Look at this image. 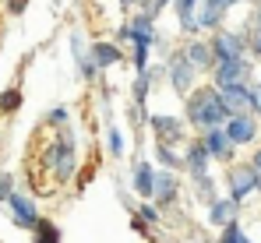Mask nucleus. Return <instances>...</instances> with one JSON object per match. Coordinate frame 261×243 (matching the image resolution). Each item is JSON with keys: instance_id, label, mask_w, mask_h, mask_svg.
Returning <instances> with one entry per match:
<instances>
[{"instance_id": "f257e3e1", "label": "nucleus", "mask_w": 261, "mask_h": 243, "mask_svg": "<svg viewBox=\"0 0 261 243\" xmlns=\"http://www.w3.org/2000/svg\"><path fill=\"white\" fill-rule=\"evenodd\" d=\"M226 120H229V110H226L222 92H219L216 85L194 88V92L187 95V123H191V127H198L201 134L226 127Z\"/></svg>"}, {"instance_id": "f03ea898", "label": "nucleus", "mask_w": 261, "mask_h": 243, "mask_svg": "<svg viewBox=\"0 0 261 243\" xmlns=\"http://www.w3.org/2000/svg\"><path fill=\"white\" fill-rule=\"evenodd\" d=\"M226 187H229V198L233 201H244L247 194L258 191V169L247 162V166H229L226 169Z\"/></svg>"}, {"instance_id": "7ed1b4c3", "label": "nucleus", "mask_w": 261, "mask_h": 243, "mask_svg": "<svg viewBox=\"0 0 261 243\" xmlns=\"http://www.w3.org/2000/svg\"><path fill=\"white\" fill-rule=\"evenodd\" d=\"M247 74H251V64L247 57L244 60H219L212 78H216V88H229V85H247Z\"/></svg>"}, {"instance_id": "20e7f679", "label": "nucleus", "mask_w": 261, "mask_h": 243, "mask_svg": "<svg viewBox=\"0 0 261 243\" xmlns=\"http://www.w3.org/2000/svg\"><path fill=\"white\" fill-rule=\"evenodd\" d=\"M219 92H222V102H226L229 117H251L254 113L251 85H229V88H219Z\"/></svg>"}, {"instance_id": "39448f33", "label": "nucleus", "mask_w": 261, "mask_h": 243, "mask_svg": "<svg viewBox=\"0 0 261 243\" xmlns=\"http://www.w3.org/2000/svg\"><path fill=\"white\" fill-rule=\"evenodd\" d=\"M212 42V53H216V60H244L247 57V42L244 36H237V32H219Z\"/></svg>"}, {"instance_id": "423d86ee", "label": "nucleus", "mask_w": 261, "mask_h": 243, "mask_svg": "<svg viewBox=\"0 0 261 243\" xmlns=\"http://www.w3.org/2000/svg\"><path fill=\"white\" fill-rule=\"evenodd\" d=\"M258 127H261L258 117L251 113V117H229L222 130H226V134H229V141H233V145L240 148V145H251V141L258 138Z\"/></svg>"}, {"instance_id": "0eeeda50", "label": "nucleus", "mask_w": 261, "mask_h": 243, "mask_svg": "<svg viewBox=\"0 0 261 243\" xmlns=\"http://www.w3.org/2000/svg\"><path fill=\"white\" fill-rule=\"evenodd\" d=\"M194 67H191V60L187 57H173L170 60V85H173V92H180L184 99L194 92Z\"/></svg>"}, {"instance_id": "6e6552de", "label": "nucleus", "mask_w": 261, "mask_h": 243, "mask_svg": "<svg viewBox=\"0 0 261 243\" xmlns=\"http://www.w3.org/2000/svg\"><path fill=\"white\" fill-rule=\"evenodd\" d=\"M201 141H205V148H208V155L219 162H226V166H233V155H237V145L229 141V134L219 127V130H208V134H201Z\"/></svg>"}, {"instance_id": "1a4fd4ad", "label": "nucleus", "mask_w": 261, "mask_h": 243, "mask_svg": "<svg viewBox=\"0 0 261 243\" xmlns=\"http://www.w3.org/2000/svg\"><path fill=\"white\" fill-rule=\"evenodd\" d=\"M184 57L191 60V67L194 71H216V53H212V42H205V39H194V42H187V49H184Z\"/></svg>"}, {"instance_id": "9d476101", "label": "nucleus", "mask_w": 261, "mask_h": 243, "mask_svg": "<svg viewBox=\"0 0 261 243\" xmlns=\"http://www.w3.org/2000/svg\"><path fill=\"white\" fill-rule=\"evenodd\" d=\"M237 211H240V201H233V198H216V201L208 204V222L219 226V229H226L229 222H237Z\"/></svg>"}, {"instance_id": "9b49d317", "label": "nucleus", "mask_w": 261, "mask_h": 243, "mask_svg": "<svg viewBox=\"0 0 261 243\" xmlns=\"http://www.w3.org/2000/svg\"><path fill=\"white\" fill-rule=\"evenodd\" d=\"M130 187H134V194H141L145 201H152L155 198V169L148 162H138L134 176H130Z\"/></svg>"}, {"instance_id": "f8f14e48", "label": "nucleus", "mask_w": 261, "mask_h": 243, "mask_svg": "<svg viewBox=\"0 0 261 243\" xmlns=\"http://www.w3.org/2000/svg\"><path fill=\"white\" fill-rule=\"evenodd\" d=\"M7 204H11V215H14V222H18V226H25V229H36V226H39L36 204L29 201V198H21V194H11V198H7Z\"/></svg>"}, {"instance_id": "ddd939ff", "label": "nucleus", "mask_w": 261, "mask_h": 243, "mask_svg": "<svg viewBox=\"0 0 261 243\" xmlns=\"http://www.w3.org/2000/svg\"><path fill=\"white\" fill-rule=\"evenodd\" d=\"M152 130L159 138V145H170V141H180L184 138V120L180 117H152Z\"/></svg>"}, {"instance_id": "4468645a", "label": "nucleus", "mask_w": 261, "mask_h": 243, "mask_svg": "<svg viewBox=\"0 0 261 243\" xmlns=\"http://www.w3.org/2000/svg\"><path fill=\"white\" fill-rule=\"evenodd\" d=\"M208 162H212V155H208V148H205V141H201V138L187 145L184 166L191 169V176H201V173H208Z\"/></svg>"}, {"instance_id": "2eb2a0df", "label": "nucleus", "mask_w": 261, "mask_h": 243, "mask_svg": "<svg viewBox=\"0 0 261 243\" xmlns=\"http://www.w3.org/2000/svg\"><path fill=\"white\" fill-rule=\"evenodd\" d=\"M176 198V180H173V173L166 169V173H155V198L152 201L155 204H170Z\"/></svg>"}, {"instance_id": "dca6fc26", "label": "nucleus", "mask_w": 261, "mask_h": 243, "mask_svg": "<svg viewBox=\"0 0 261 243\" xmlns=\"http://www.w3.org/2000/svg\"><path fill=\"white\" fill-rule=\"evenodd\" d=\"M198 4H201V0H173L176 18H180V25H184L187 32H194V29H198V14H194V11H198Z\"/></svg>"}, {"instance_id": "f3484780", "label": "nucleus", "mask_w": 261, "mask_h": 243, "mask_svg": "<svg viewBox=\"0 0 261 243\" xmlns=\"http://www.w3.org/2000/svg\"><path fill=\"white\" fill-rule=\"evenodd\" d=\"M219 21H222V11H219L216 4L201 0V4H198V29H216Z\"/></svg>"}, {"instance_id": "a211bd4d", "label": "nucleus", "mask_w": 261, "mask_h": 243, "mask_svg": "<svg viewBox=\"0 0 261 243\" xmlns=\"http://www.w3.org/2000/svg\"><path fill=\"white\" fill-rule=\"evenodd\" d=\"M92 53H95V64H99V67H113V64H120V49L110 46V42H95Z\"/></svg>"}, {"instance_id": "6ab92c4d", "label": "nucleus", "mask_w": 261, "mask_h": 243, "mask_svg": "<svg viewBox=\"0 0 261 243\" xmlns=\"http://www.w3.org/2000/svg\"><path fill=\"white\" fill-rule=\"evenodd\" d=\"M194 191H198V198H205L208 204L216 201V180H212L208 173H201V176H194Z\"/></svg>"}, {"instance_id": "aec40b11", "label": "nucleus", "mask_w": 261, "mask_h": 243, "mask_svg": "<svg viewBox=\"0 0 261 243\" xmlns=\"http://www.w3.org/2000/svg\"><path fill=\"white\" fill-rule=\"evenodd\" d=\"M219 243H254V240H251V236H247V233H244V229H240L237 222H229V226L222 229V236H219Z\"/></svg>"}, {"instance_id": "412c9836", "label": "nucleus", "mask_w": 261, "mask_h": 243, "mask_svg": "<svg viewBox=\"0 0 261 243\" xmlns=\"http://www.w3.org/2000/svg\"><path fill=\"white\" fill-rule=\"evenodd\" d=\"M106 145H110V155H113V159H120V155H124V134H120L117 127L106 134Z\"/></svg>"}, {"instance_id": "4be33fe9", "label": "nucleus", "mask_w": 261, "mask_h": 243, "mask_svg": "<svg viewBox=\"0 0 261 243\" xmlns=\"http://www.w3.org/2000/svg\"><path fill=\"white\" fill-rule=\"evenodd\" d=\"M155 155H159V162H163V166H166L170 173H173L176 166H184V159H176L173 152H170V145H159V148H155Z\"/></svg>"}, {"instance_id": "5701e85b", "label": "nucleus", "mask_w": 261, "mask_h": 243, "mask_svg": "<svg viewBox=\"0 0 261 243\" xmlns=\"http://www.w3.org/2000/svg\"><path fill=\"white\" fill-rule=\"evenodd\" d=\"M39 236H36V243H60V236H57V229H53V222H43L39 219Z\"/></svg>"}, {"instance_id": "b1692460", "label": "nucleus", "mask_w": 261, "mask_h": 243, "mask_svg": "<svg viewBox=\"0 0 261 243\" xmlns=\"http://www.w3.org/2000/svg\"><path fill=\"white\" fill-rule=\"evenodd\" d=\"M148 78H152L148 71L138 74V81H134V102H145V99H148Z\"/></svg>"}, {"instance_id": "393cba45", "label": "nucleus", "mask_w": 261, "mask_h": 243, "mask_svg": "<svg viewBox=\"0 0 261 243\" xmlns=\"http://www.w3.org/2000/svg\"><path fill=\"white\" fill-rule=\"evenodd\" d=\"M251 49H254V57H261V11H258V18H254V32H251Z\"/></svg>"}, {"instance_id": "a878e982", "label": "nucleus", "mask_w": 261, "mask_h": 243, "mask_svg": "<svg viewBox=\"0 0 261 243\" xmlns=\"http://www.w3.org/2000/svg\"><path fill=\"white\" fill-rule=\"evenodd\" d=\"M18 102H21V95H18V92H4V99H0V110H18Z\"/></svg>"}, {"instance_id": "bb28decb", "label": "nucleus", "mask_w": 261, "mask_h": 243, "mask_svg": "<svg viewBox=\"0 0 261 243\" xmlns=\"http://www.w3.org/2000/svg\"><path fill=\"white\" fill-rule=\"evenodd\" d=\"M138 215H141L145 222H155V219H159V211H155V204H141V208H138Z\"/></svg>"}, {"instance_id": "cd10ccee", "label": "nucleus", "mask_w": 261, "mask_h": 243, "mask_svg": "<svg viewBox=\"0 0 261 243\" xmlns=\"http://www.w3.org/2000/svg\"><path fill=\"white\" fill-rule=\"evenodd\" d=\"M251 102H254V113H258V110H261V81L251 85Z\"/></svg>"}, {"instance_id": "c85d7f7f", "label": "nucleus", "mask_w": 261, "mask_h": 243, "mask_svg": "<svg viewBox=\"0 0 261 243\" xmlns=\"http://www.w3.org/2000/svg\"><path fill=\"white\" fill-rule=\"evenodd\" d=\"M208 4H216L219 11H222V14H226V11H229V7H233V4H240V0H208Z\"/></svg>"}, {"instance_id": "c756f323", "label": "nucleus", "mask_w": 261, "mask_h": 243, "mask_svg": "<svg viewBox=\"0 0 261 243\" xmlns=\"http://www.w3.org/2000/svg\"><path fill=\"white\" fill-rule=\"evenodd\" d=\"M251 166H254V169H258V173H261V145H258V152L251 155Z\"/></svg>"}, {"instance_id": "7c9ffc66", "label": "nucleus", "mask_w": 261, "mask_h": 243, "mask_svg": "<svg viewBox=\"0 0 261 243\" xmlns=\"http://www.w3.org/2000/svg\"><path fill=\"white\" fill-rule=\"evenodd\" d=\"M120 4H124V7H130V4H134V0H120Z\"/></svg>"}, {"instance_id": "2f4dec72", "label": "nucleus", "mask_w": 261, "mask_h": 243, "mask_svg": "<svg viewBox=\"0 0 261 243\" xmlns=\"http://www.w3.org/2000/svg\"><path fill=\"white\" fill-rule=\"evenodd\" d=\"M258 194H261V173H258Z\"/></svg>"}, {"instance_id": "473e14b6", "label": "nucleus", "mask_w": 261, "mask_h": 243, "mask_svg": "<svg viewBox=\"0 0 261 243\" xmlns=\"http://www.w3.org/2000/svg\"><path fill=\"white\" fill-rule=\"evenodd\" d=\"M258 123H261V110H258Z\"/></svg>"}]
</instances>
